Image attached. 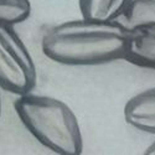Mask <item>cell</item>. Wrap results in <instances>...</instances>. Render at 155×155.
Segmentation results:
<instances>
[{
  "label": "cell",
  "instance_id": "cell-6",
  "mask_svg": "<svg viewBox=\"0 0 155 155\" xmlns=\"http://www.w3.org/2000/svg\"><path fill=\"white\" fill-rule=\"evenodd\" d=\"M132 0H78L82 18L96 20H119Z\"/></svg>",
  "mask_w": 155,
  "mask_h": 155
},
{
  "label": "cell",
  "instance_id": "cell-5",
  "mask_svg": "<svg viewBox=\"0 0 155 155\" xmlns=\"http://www.w3.org/2000/svg\"><path fill=\"white\" fill-rule=\"evenodd\" d=\"M123 115L132 128L155 135V87L144 89L129 98Z\"/></svg>",
  "mask_w": 155,
  "mask_h": 155
},
{
  "label": "cell",
  "instance_id": "cell-10",
  "mask_svg": "<svg viewBox=\"0 0 155 155\" xmlns=\"http://www.w3.org/2000/svg\"><path fill=\"white\" fill-rule=\"evenodd\" d=\"M0 117H2V97H0Z\"/></svg>",
  "mask_w": 155,
  "mask_h": 155
},
{
  "label": "cell",
  "instance_id": "cell-9",
  "mask_svg": "<svg viewBox=\"0 0 155 155\" xmlns=\"http://www.w3.org/2000/svg\"><path fill=\"white\" fill-rule=\"evenodd\" d=\"M145 154H148V155H155V140L153 141V143L145 149V151H144Z\"/></svg>",
  "mask_w": 155,
  "mask_h": 155
},
{
  "label": "cell",
  "instance_id": "cell-4",
  "mask_svg": "<svg viewBox=\"0 0 155 155\" xmlns=\"http://www.w3.org/2000/svg\"><path fill=\"white\" fill-rule=\"evenodd\" d=\"M124 60L155 71V22L137 25L128 30Z\"/></svg>",
  "mask_w": 155,
  "mask_h": 155
},
{
  "label": "cell",
  "instance_id": "cell-3",
  "mask_svg": "<svg viewBox=\"0 0 155 155\" xmlns=\"http://www.w3.org/2000/svg\"><path fill=\"white\" fill-rule=\"evenodd\" d=\"M37 82L34 58L12 25L0 24V88L14 94L31 92Z\"/></svg>",
  "mask_w": 155,
  "mask_h": 155
},
{
  "label": "cell",
  "instance_id": "cell-1",
  "mask_svg": "<svg viewBox=\"0 0 155 155\" xmlns=\"http://www.w3.org/2000/svg\"><path fill=\"white\" fill-rule=\"evenodd\" d=\"M128 29L118 20L82 18L47 29L42 54L64 66H101L124 60Z\"/></svg>",
  "mask_w": 155,
  "mask_h": 155
},
{
  "label": "cell",
  "instance_id": "cell-8",
  "mask_svg": "<svg viewBox=\"0 0 155 155\" xmlns=\"http://www.w3.org/2000/svg\"><path fill=\"white\" fill-rule=\"evenodd\" d=\"M31 15L30 0H0V24L18 25Z\"/></svg>",
  "mask_w": 155,
  "mask_h": 155
},
{
  "label": "cell",
  "instance_id": "cell-2",
  "mask_svg": "<svg viewBox=\"0 0 155 155\" xmlns=\"http://www.w3.org/2000/svg\"><path fill=\"white\" fill-rule=\"evenodd\" d=\"M18 118L42 147L57 155H80L83 151L81 127L64 102L31 92L14 102Z\"/></svg>",
  "mask_w": 155,
  "mask_h": 155
},
{
  "label": "cell",
  "instance_id": "cell-7",
  "mask_svg": "<svg viewBox=\"0 0 155 155\" xmlns=\"http://www.w3.org/2000/svg\"><path fill=\"white\" fill-rule=\"evenodd\" d=\"M118 21L128 30L137 25L155 22V0H132Z\"/></svg>",
  "mask_w": 155,
  "mask_h": 155
}]
</instances>
